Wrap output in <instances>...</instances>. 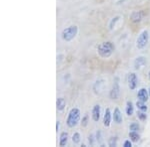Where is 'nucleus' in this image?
<instances>
[{
    "instance_id": "b1692460",
    "label": "nucleus",
    "mask_w": 150,
    "mask_h": 147,
    "mask_svg": "<svg viewBox=\"0 0 150 147\" xmlns=\"http://www.w3.org/2000/svg\"><path fill=\"white\" fill-rule=\"evenodd\" d=\"M95 141H96V136L94 135L93 133H90L88 135V143L90 146H94V144H95Z\"/></svg>"
},
{
    "instance_id": "f8f14e48",
    "label": "nucleus",
    "mask_w": 150,
    "mask_h": 147,
    "mask_svg": "<svg viewBox=\"0 0 150 147\" xmlns=\"http://www.w3.org/2000/svg\"><path fill=\"white\" fill-rule=\"evenodd\" d=\"M91 116H92V119L95 122L99 121L100 116H101V107H100V105H95L92 107V110H91Z\"/></svg>"
},
{
    "instance_id": "4be33fe9",
    "label": "nucleus",
    "mask_w": 150,
    "mask_h": 147,
    "mask_svg": "<svg viewBox=\"0 0 150 147\" xmlns=\"http://www.w3.org/2000/svg\"><path fill=\"white\" fill-rule=\"evenodd\" d=\"M129 130L130 131H139L140 125L138 122H132V123L129 125Z\"/></svg>"
},
{
    "instance_id": "f03ea898",
    "label": "nucleus",
    "mask_w": 150,
    "mask_h": 147,
    "mask_svg": "<svg viewBox=\"0 0 150 147\" xmlns=\"http://www.w3.org/2000/svg\"><path fill=\"white\" fill-rule=\"evenodd\" d=\"M81 121V112L78 107H73L69 110L66 118V125L69 128H74Z\"/></svg>"
},
{
    "instance_id": "f3484780",
    "label": "nucleus",
    "mask_w": 150,
    "mask_h": 147,
    "mask_svg": "<svg viewBox=\"0 0 150 147\" xmlns=\"http://www.w3.org/2000/svg\"><path fill=\"white\" fill-rule=\"evenodd\" d=\"M120 19H121V16H119V15L114 16V17L109 21V23H108V29H109L110 31H112L113 29L115 28L116 24H117V22L120 20Z\"/></svg>"
},
{
    "instance_id": "f257e3e1",
    "label": "nucleus",
    "mask_w": 150,
    "mask_h": 147,
    "mask_svg": "<svg viewBox=\"0 0 150 147\" xmlns=\"http://www.w3.org/2000/svg\"><path fill=\"white\" fill-rule=\"evenodd\" d=\"M115 51V45L111 41H104L98 45L97 53L102 59H108L113 55Z\"/></svg>"
},
{
    "instance_id": "ddd939ff",
    "label": "nucleus",
    "mask_w": 150,
    "mask_h": 147,
    "mask_svg": "<svg viewBox=\"0 0 150 147\" xmlns=\"http://www.w3.org/2000/svg\"><path fill=\"white\" fill-rule=\"evenodd\" d=\"M69 139V134L67 131H62L59 135V146L64 147L67 145Z\"/></svg>"
},
{
    "instance_id": "412c9836",
    "label": "nucleus",
    "mask_w": 150,
    "mask_h": 147,
    "mask_svg": "<svg viewBox=\"0 0 150 147\" xmlns=\"http://www.w3.org/2000/svg\"><path fill=\"white\" fill-rule=\"evenodd\" d=\"M137 117H138V119L140 121H145V120L147 119V114L145 111L138 110V111H137Z\"/></svg>"
},
{
    "instance_id": "9d476101",
    "label": "nucleus",
    "mask_w": 150,
    "mask_h": 147,
    "mask_svg": "<svg viewBox=\"0 0 150 147\" xmlns=\"http://www.w3.org/2000/svg\"><path fill=\"white\" fill-rule=\"evenodd\" d=\"M112 113H111V110L109 107H107L105 109V112H104L103 115V125L105 127H110L111 125V121H112Z\"/></svg>"
},
{
    "instance_id": "0eeeda50",
    "label": "nucleus",
    "mask_w": 150,
    "mask_h": 147,
    "mask_svg": "<svg viewBox=\"0 0 150 147\" xmlns=\"http://www.w3.org/2000/svg\"><path fill=\"white\" fill-rule=\"evenodd\" d=\"M147 63L146 58L144 56H138L137 58H135L134 62H133V67H134V70H141L143 67H145Z\"/></svg>"
},
{
    "instance_id": "c85d7f7f",
    "label": "nucleus",
    "mask_w": 150,
    "mask_h": 147,
    "mask_svg": "<svg viewBox=\"0 0 150 147\" xmlns=\"http://www.w3.org/2000/svg\"><path fill=\"white\" fill-rule=\"evenodd\" d=\"M148 91H149V96H150V86H149V88H148Z\"/></svg>"
},
{
    "instance_id": "cd10ccee",
    "label": "nucleus",
    "mask_w": 150,
    "mask_h": 147,
    "mask_svg": "<svg viewBox=\"0 0 150 147\" xmlns=\"http://www.w3.org/2000/svg\"><path fill=\"white\" fill-rule=\"evenodd\" d=\"M148 78H149V79H150V71L148 72Z\"/></svg>"
},
{
    "instance_id": "423d86ee",
    "label": "nucleus",
    "mask_w": 150,
    "mask_h": 147,
    "mask_svg": "<svg viewBox=\"0 0 150 147\" xmlns=\"http://www.w3.org/2000/svg\"><path fill=\"white\" fill-rule=\"evenodd\" d=\"M127 83H128V88H129L130 91L136 90L137 86H138V78H137V75L135 73H133V72L128 74Z\"/></svg>"
},
{
    "instance_id": "aec40b11",
    "label": "nucleus",
    "mask_w": 150,
    "mask_h": 147,
    "mask_svg": "<svg viewBox=\"0 0 150 147\" xmlns=\"http://www.w3.org/2000/svg\"><path fill=\"white\" fill-rule=\"evenodd\" d=\"M81 141V135L79 132H74L73 135H72V142L74 144H79Z\"/></svg>"
},
{
    "instance_id": "a211bd4d",
    "label": "nucleus",
    "mask_w": 150,
    "mask_h": 147,
    "mask_svg": "<svg viewBox=\"0 0 150 147\" xmlns=\"http://www.w3.org/2000/svg\"><path fill=\"white\" fill-rule=\"evenodd\" d=\"M135 107H137V109L138 110H141V111H147V109H148V107H147L146 102H141V100H137L136 103H135Z\"/></svg>"
},
{
    "instance_id": "5701e85b",
    "label": "nucleus",
    "mask_w": 150,
    "mask_h": 147,
    "mask_svg": "<svg viewBox=\"0 0 150 147\" xmlns=\"http://www.w3.org/2000/svg\"><path fill=\"white\" fill-rule=\"evenodd\" d=\"M88 120H89V115L86 113V114H84L83 116H82L81 121H80L82 127H86L87 125H88Z\"/></svg>"
},
{
    "instance_id": "39448f33",
    "label": "nucleus",
    "mask_w": 150,
    "mask_h": 147,
    "mask_svg": "<svg viewBox=\"0 0 150 147\" xmlns=\"http://www.w3.org/2000/svg\"><path fill=\"white\" fill-rule=\"evenodd\" d=\"M120 95V86H119V79L115 78V81L112 85V88L109 91V98L111 100H118Z\"/></svg>"
},
{
    "instance_id": "6e6552de",
    "label": "nucleus",
    "mask_w": 150,
    "mask_h": 147,
    "mask_svg": "<svg viewBox=\"0 0 150 147\" xmlns=\"http://www.w3.org/2000/svg\"><path fill=\"white\" fill-rule=\"evenodd\" d=\"M144 17V13L143 11L139 10V11H133L131 14H130V21L134 24L140 23L142 21V19Z\"/></svg>"
},
{
    "instance_id": "2eb2a0df",
    "label": "nucleus",
    "mask_w": 150,
    "mask_h": 147,
    "mask_svg": "<svg viewBox=\"0 0 150 147\" xmlns=\"http://www.w3.org/2000/svg\"><path fill=\"white\" fill-rule=\"evenodd\" d=\"M125 112L128 116H131V115L134 113V103H133L131 100H128L126 102V107H125Z\"/></svg>"
},
{
    "instance_id": "6ab92c4d",
    "label": "nucleus",
    "mask_w": 150,
    "mask_h": 147,
    "mask_svg": "<svg viewBox=\"0 0 150 147\" xmlns=\"http://www.w3.org/2000/svg\"><path fill=\"white\" fill-rule=\"evenodd\" d=\"M118 144V138L117 136H111L108 139V146L109 147H116Z\"/></svg>"
},
{
    "instance_id": "a878e982",
    "label": "nucleus",
    "mask_w": 150,
    "mask_h": 147,
    "mask_svg": "<svg viewBox=\"0 0 150 147\" xmlns=\"http://www.w3.org/2000/svg\"><path fill=\"white\" fill-rule=\"evenodd\" d=\"M132 143L133 142L130 140V139H127V140H125L123 142V146L124 147H132Z\"/></svg>"
},
{
    "instance_id": "7ed1b4c3",
    "label": "nucleus",
    "mask_w": 150,
    "mask_h": 147,
    "mask_svg": "<svg viewBox=\"0 0 150 147\" xmlns=\"http://www.w3.org/2000/svg\"><path fill=\"white\" fill-rule=\"evenodd\" d=\"M78 26L77 25H71L68 26L65 29H63L61 32V38L64 42H71L72 40H74L76 38V36L78 35Z\"/></svg>"
},
{
    "instance_id": "1a4fd4ad",
    "label": "nucleus",
    "mask_w": 150,
    "mask_h": 147,
    "mask_svg": "<svg viewBox=\"0 0 150 147\" xmlns=\"http://www.w3.org/2000/svg\"><path fill=\"white\" fill-rule=\"evenodd\" d=\"M137 98H138L139 100H141V102H148V100L150 98L148 90H146L145 88H139L138 91H137Z\"/></svg>"
},
{
    "instance_id": "bb28decb",
    "label": "nucleus",
    "mask_w": 150,
    "mask_h": 147,
    "mask_svg": "<svg viewBox=\"0 0 150 147\" xmlns=\"http://www.w3.org/2000/svg\"><path fill=\"white\" fill-rule=\"evenodd\" d=\"M60 128V122L59 121H56V131L58 132V130Z\"/></svg>"
},
{
    "instance_id": "dca6fc26",
    "label": "nucleus",
    "mask_w": 150,
    "mask_h": 147,
    "mask_svg": "<svg viewBox=\"0 0 150 147\" xmlns=\"http://www.w3.org/2000/svg\"><path fill=\"white\" fill-rule=\"evenodd\" d=\"M128 136H129L130 140H131L133 143H137L140 139V134L138 133V131H129Z\"/></svg>"
},
{
    "instance_id": "20e7f679",
    "label": "nucleus",
    "mask_w": 150,
    "mask_h": 147,
    "mask_svg": "<svg viewBox=\"0 0 150 147\" xmlns=\"http://www.w3.org/2000/svg\"><path fill=\"white\" fill-rule=\"evenodd\" d=\"M149 42V33L147 30H143L139 33L138 37L136 39V48L139 50H142L148 45Z\"/></svg>"
},
{
    "instance_id": "9b49d317",
    "label": "nucleus",
    "mask_w": 150,
    "mask_h": 147,
    "mask_svg": "<svg viewBox=\"0 0 150 147\" xmlns=\"http://www.w3.org/2000/svg\"><path fill=\"white\" fill-rule=\"evenodd\" d=\"M112 118L113 121L115 122L116 124H121L123 121V116H122V112L120 110L119 107H115L114 111L112 113Z\"/></svg>"
},
{
    "instance_id": "393cba45",
    "label": "nucleus",
    "mask_w": 150,
    "mask_h": 147,
    "mask_svg": "<svg viewBox=\"0 0 150 147\" xmlns=\"http://www.w3.org/2000/svg\"><path fill=\"white\" fill-rule=\"evenodd\" d=\"M96 141L98 142L99 144H101V142H102V132L100 131V130H97V131H96Z\"/></svg>"
},
{
    "instance_id": "4468645a",
    "label": "nucleus",
    "mask_w": 150,
    "mask_h": 147,
    "mask_svg": "<svg viewBox=\"0 0 150 147\" xmlns=\"http://www.w3.org/2000/svg\"><path fill=\"white\" fill-rule=\"evenodd\" d=\"M66 107V102L63 98H58L56 100V108L58 111H63Z\"/></svg>"
}]
</instances>
